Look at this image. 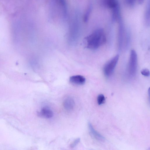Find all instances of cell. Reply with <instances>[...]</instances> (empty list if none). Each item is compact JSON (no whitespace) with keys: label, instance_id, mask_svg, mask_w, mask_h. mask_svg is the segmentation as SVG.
<instances>
[{"label":"cell","instance_id":"11","mask_svg":"<svg viewBox=\"0 0 150 150\" xmlns=\"http://www.w3.org/2000/svg\"><path fill=\"white\" fill-rule=\"evenodd\" d=\"M141 74L146 76H148L150 75V71L149 69H142L141 71Z\"/></svg>","mask_w":150,"mask_h":150},{"label":"cell","instance_id":"9","mask_svg":"<svg viewBox=\"0 0 150 150\" xmlns=\"http://www.w3.org/2000/svg\"><path fill=\"white\" fill-rule=\"evenodd\" d=\"M91 10V6H89L88 8L83 17V21L85 22L88 21Z\"/></svg>","mask_w":150,"mask_h":150},{"label":"cell","instance_id":"14","mask_svg":"<svg viewBox=\"0 0 150 150\" xmlns=\"http://www.w3.org/2000/svg\"><path fill=\"white\" fill-rule=\"evenodd\" d=\"M138 0L139 3L140 4H142L143 3L144 0Z\"/></svg>","mask_w":150,"mask_h":150},{"label":"cell","instance_id":"3","mask_svg":"<svg viewBox=\"0 0 150 150\" xmlns=\"http://www.w3.org/2000/svg\"><path fill=\"white\" fill-rule=\"evenodd\" d=\"M119 59V56L117 55L109 60L104 65L103 72L107 76H110L112 73Z\"/></svg>","mask_w":150,"mask_h":150},{"label":"cell","instance_id":"12","mask_svg":"<svg viewBox=\"0 0 150 150\" xmlns=\"http://www.w3.org/2000/svg\"><path fill=\"white\" fill-rule=\"evenodd\" d=\"M80 141V139L79 138L76 139L70 145V147L73 148L75 147L79 143Z\"/></svg>","mask_w":150,"mask_h":150},{"label":"cell","instance_id":"4","mask_svg":"<svg viewBox=\"0 0 150 150\" xmlns=\"http://www.w3.org/2000/svg\"><path fill=\"white\" fill-rule=\"evenodd\" d=\"M69 81L73 84L81 85L85 83L86 79L84 76L81 75H74L70 77Z\"/></svg>","mask_w":150,"mask_h":150},{"label":"cell","instance_id":"8","mask_svg":"<svg viewBox=\"0 0 150 150\" xmlns=\"http://www.w3.org/2000/svg\"><path fill=\"white\" fill-rule=\"evenodd\" d=\"M104 4L112 9L119 6L117 0H103Z\"/></svg>","mask_w":150,"mask_h":150},{"label":"cell","instance_id":"13","mask_svg":"<svg viewBox=\"0 0 150 150\" xmlns=\"http://www.w3.org/2000/svg\"><path fill=\"white\" fill-rule=\"evenodd\" d=\"M127 4L130 6L133 5L135 2V0H125Z\"/></svg>","mask_w":150,"mask_h":150},{"label":"cell","instance_id":"7","mask_svg":"<svg viewBox=\"0 0 150 150\" xmlns=\"http://www.w3.org/2000/svg\"><path fill=\"white\" fill-rule=\"evenodd\" d=\"M64 109L67 111H70L72 110L75 106L74 99L71 97H68L64 99L63 103Z\"/></svg>","mask_w":150,"mask_h":150},{"label":"cell","instance_id":"10","mask_svg":"<svg viewBox=\"0 0 150 150\" xmlns=\"http://www.w3.org/2000/svg\"><path fill=\"white\" fill-rule=\"evenodd\" d=\"M105 99L104 96L102 94L99 95L97 97V102L99 105H101L104 103Z\"/></svg>","mask_w":150,"mask_h":150},{"label":"cell","instance_id":"2","mask_svg":"<svg viewBox=\"0 0 150 150\" xmlns=\"http://www.w3.org/2000/svg\"><path fill=\"white\" fill-rule=\"evenodd\" d=\"M137 66V53L134 50H132L130 52L128 64V72L132 76L136 74Z\"/></svg>","mask_w":150,"mask_h":150},{"label":"cell","instance_id":"5","mask_svg":"<svg viewBox=\"0 0 150 150\" xmlns=\"http://www.w3.org/2000/svg\"><path fill=\"white\" fill-rule=\"evenodd\" d=\"M38 115L41 117L45 118H50L53 116V112L52 110L47 107H44L41 110L37 112Z\"/></svg>","mask_w":150,"mask_h":150},{"label":"cell","instance_id":"1","mask_svg":"<svg viewBox=\"0 0 150 150\" xmlns=\"http://www.w3.org/2000/svg\"><path fill=\"white\" fill-rule=\"evenodd\" d=\"M106 40V37L103 30L102 29L99 28L85 37L84 43L86 48L95 50L105 44Z\"/></svg>","mask_w":150,"mask_h":150},{"label":"cell","instance_id":"6","mask_svg":"<svg viewBox=\"0 0 150 150\" xmlns=\"http://www.w3.org/2000/svg\"><path fill=\"white\" fill-rule=\"evenodd\" d=\"M88 125L90 133L93 137L100 141L105 140L104 137L94 129L91 123L89 122Z\"/></svg>","mask_w":150,"mask_h":150}]
</instances>
